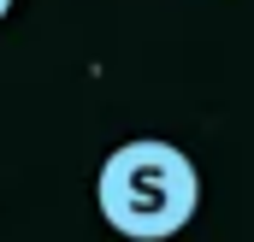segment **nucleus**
<instances>
[{
    "instance_id": "1",
    "label": "nucleus",
    "mask_w": 254,
    "mask_h": 242,
    "mask_svg": "<svg viewBox=\"0 0 254 242\" xmlns=\"http://www.w3.org/2000/svg\"><path fill=\"white\" fill-rule=\"evenodd\" d=\"M95 207L107 231L130 242H172L201 213V172L166 136L119 142L95 172Z\"/></svg>"
},
{
    "instance_id": "2",
    "label": "nucleus",
    "mask_w": 254,
    "mask_h": 242,
    "mask_svg": "<svg viewBox=\"0 0 254 242\" xmlns=\"http://www.w3.org/2000/svg\"><path fill=\"white\" fill-rule=\"evenodd\" d=\"M6 12H12V0H0V24H6Z\"/></svg>"
}]
</instances>
